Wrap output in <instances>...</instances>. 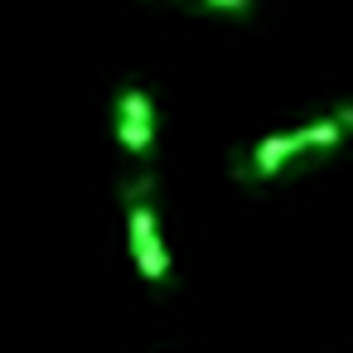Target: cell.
I'll return each mask as SVG.
<instances>
[{
    "label": "cell",
    "instance_id": "obj_1",
    "mask_svg": "<svg viewBox=\"0 0 353 353\" xmlns=\"http://www.w3.org/2000/svg\"><path fill=\"white\" fill-rule=\"evenodd\" d=\"M348 126H353V107H334L329 117H314V121H305V126H295V131H271V136H261L256 145L228 155L232 179H242V184H266V179L295 170L300 160L334 150Z\"/></svg>",
    "mask_w": 353,
    "mask_h": 353
},
{
    "label": "cell",
    "instance_id": "obj_3",
    "mask_svg": "<svg viewBox=\"0 0 353 353\" xmlns=\"http://www.w3.org/2000/svg\"><path fill=\"white\" fill-rule=\"evenodd\" d=\"M112 126H117V145L136 165H150V150H155V136H160V112H155V102H150V92L141 83H126L117 92Z\"/></svg>",
    "mask_w": 353,
    "mask_h": 353
},
{
    "label": "cell",
    "instance_id": "obj_4",
    "mask_svg": "<svg viewBox=\"0 0 353 353\" xmlns=\"http://www.w3.org/2000/svg\"><path fill=\"white\" fill-rule=\"evenodd\" d=\"M199 6L218 15H252V0H199Z\"/></svg>",
    "mask_w": 353,
    "mask_h": 353
},
{
    "label": "cell",
    "instance_id": "obj_2",
    "mask_svg": "<svg viewBox=\"0 0 353 353\" xmlns=\"http://www.w3.org/2000/svg\"><path fill=\"white\" fill-rule=\"evenodd\" d=\"M155 184H160V174H155L150 165H141L131 179H121V203H126V242H131V256H136L141 276H145L150 285H170L174 261H170V247H165V232H160Z\"/></svg>",
    "mask_w": 353,
    "mask_h": 353
}]
</instances>
